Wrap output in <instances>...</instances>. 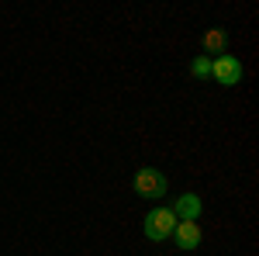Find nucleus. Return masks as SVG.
Wrapping results in <instances>:
<instances>
[{
    "mask_svg": "<svg viewBox=\"0 0 259 256\" xmlns=\"http://www.w3.org/2000/svg\"><path fill=\"white\" fill-rule=\"evenodd\" d=\"M135 194L139 197H149V201H159L166 194V177H162L159 170H152V166H142L139 173H135Z\"/></svg>",
    "mask_w": 259,
    "mask_h": 256,
    "instance_id": "f257e3e1",
    "label": "nucleus"
},
{
    "mask_svg": "<svg viewBox=\"0 0 259 256\" xmlns=\"http://www.w3.org/2000/svg\"><path fill=\"white\" fill-rule=\"evenodd\" d=\"M173 229H177V215H173L169 208H152V211L145 215V236L152 239V242L173 236Z\"/></svg>",
    "mask_w": 259,
    "mask_h": 256,
    "instance_id": "f03ea898",
    "label": "nucleus"
},
{
    "mask_svg": "<svg viewBox=\"0 0 259 256\" xmlns=\"http://www.w3.org/2000/svg\"><path fill=\"white\" fill-rule=\"evenodd\" d=\"M211 73H214V80H218L221 87H235L242 80V62L235 56H218V59L211 62Z\"/></svg>",
    "mask_w": 259,
    "mask_h": 256,
    "instance_id": "7ed1b4c3",
    "label": "nucleus"
},
{
    "mask_svg": "<svg viewBox=\"0 0 259 256\" xmlns=\"http://www.w3.org/2000/svg\"><path fill=\"white\" fill-rule=\"evenodd\" d=\"M200 197L197 194H180L177 197V204L169 208L173 215H177V222H197V215H200Z\"/></svg>",
    "mask_w": 259,
    "mask_h": 256,
    "instance_id": "20e7f679",
    "label": "nucleus"
},
{
    "mask_svg": "<svg viewBox=\"0 0 259 256\" xmlns=\"http://www.w3.org/2000/svg\"><path fill=\"white\" fill-rule=\"evenodd\" d=\"M173 236H177L180 249H197V246H200V225H197V222H177Z\"/></svg>",
    "mask_w": 259,
    "mask_h": 256,
    "instance_id": "39448f33",
    "label": "nucleus"
},
{
    "mask_svg": "<svg viewBox=\"0 0 259 256\" xmlns=\"http://www.w3.org/2000/svg\"><path fill=\"white\" fill-rule=\"evenodd\" d=\"M225 42H228V35H225L221 28H211V31L204 35V49H207V52H218V56H221V49H225Z\"/></svg>",
    "mask_w": 259,
    "mask_h": 256,
    "instance_id": "423d86ee",
    "label": "nucleus"
},
{
    "mask_svg": "<svg viewBox=\"0 0 259 256\" xmlns=\"http://www.w3.org/2000/svg\"><path fill=\"white\" fill-rule=\"evenodd\" d=\"M190 73H194V77H197V80L211 77V59H207V56H197V59L190 62Z\"/></svg>",
    "mask_w": 259,
    "mask_h": 256,
    "instance_id": "0eeeda50",
    "label": "nucleus"
}]
</instances>
